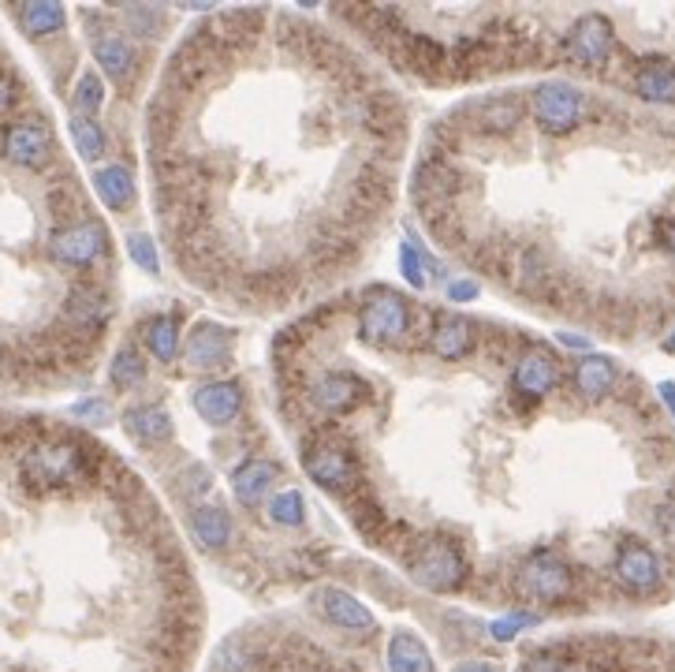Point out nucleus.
<instances>
[{
    "label": "nucleus",
    "mask_w": 675,
    "mask_h": 672,
    "mask_svg": "<svg viewBox=\"0 0 675 672\" xmlns=\"http://www.w3.org/2000/svg\"><path fill=\"white\" fill-rule=\"evenodd\" d=\"M71 139H75V150L82 161H97L105 153V131L90 116H71Z\"/></svg>",
    "instance_id": "nucleus-30"
},
{
    "label": "nucleus",
    "mask_w": 675,
    "mask_h": 672,
    "mask_svg": "<svg viewBox=\"0 0 675 672\" xmlns=\"http://www.w3.org/2000/svg\"><path fill=\"white\" fill-rule=\"evenodd\" d=\"M232 344H235L232 329H221L213 322H198L187 336L184 359L190 370H206V374L209 370H224L232 362Z\"/></svg>",
    "instance_id": "nucleus-12"
},
{
    "label": "nucleus",
    "mask_w": 675,
    "mask_h": 672,
    "mask_svg": "<svg viewBox=\"0 0 675 672\" xmlns=\"http://www.w3.org/2000/svg\"><path fill=\"white\" fill-rule=\"evenodd\" d=\"M15 105H20V86H15L4 71H0V120H4Z\"/></svg>",
    "instance_id": "nucleus-39"
},
{
    "label": "nucleus",
    "mask_w": 675,
    "mask_h": 672,
    "mask_svg": "<svg viewBox=\"0 0 675 672\" xmlns=\"http://www.w3.org/2000/svg\"><path fill=\"white\" fill-rule=\"evenodd\" d=\"M108 381H113L120 393H131V389H139L142 381H146V362H142L139 351L131 348V344L116 351L113 367H108Z\"/></svg>",
    "instance_id": "nucleus-28"
},
{
    "label": "nucleus",
    "mask_w": 675,
    "mask_h": 672,
    "mask_svg": "<svg viewBox=\"0 0 675 672\" xmlns=\"http://www.w3.org/2000/svg\"><path fill=\"white\" fill-rule=\"evenodd\" d=\"M127 254H131V262L142 266L146 274H153V277L161 274V262H158V251H153L150 235H131V240H127Z\"/></svg>",
    "instance_id": "nucleus-34"
},
{
    "label": "nucleus",
    "mask_w": 675,
    "mask_h": 672,
    "mask_svg": "<svg viewBox=\"0 0 675 672\" xmlns=\"http://www.w3.org/2000/svg\"><path fill=\"white\" fill-rule=\"evenodd\" d=\"M124 430L139 444H164L172 441V415L161 404H139L124 415Z\"/></svg>",
    "instance_id": "nucleus-20"
},
{
    "label": "nucleus",
    "mask_w": 675,
    "mask_h": 672,
    "mask_svg": "<svg viewBox=\"0 0 675 672\" xmlns=\"http://www.w3.org/2000/svg\"><path fill=\"white\" fill-rule=\"evenodd\" d=\"M556 381H560V359H556L549 348H537L534 344V348H526L523 356H519L512 385L523 399L549 396L556 389Z\"/></svg>",
    "instance_id": "nucleus-13"
},
{
    "label": "nucleus",
    "mask_w": 675,
    "mask_h": 672,
    "mask_svg": "<svg viewBox=\"0 0 675 672\" xmlns=\"http://www.w3.org/2000/svg\"><path fill=\"white\" fill-rule=\"evenodd\" d=\"M478 325L467 322V317H459V314H441L433 322V329H430V340H426V348L433 351L437 359H444V362H455V359H463L467 351L474 348V340H478Z\"/></svg>",
    "instance_id": "nucleus-16"
},
{
    "label": "nucleus",
    "mask_w": 675,
    "mask_h": 672,
    "mask_svg": "<svg viewBox=\"0 0 675 672\" xmlns=\"http://www.w3.org/2000/svg\"><path fill=\"white\" fill-rule=\"evenodd\" d=\"M410 333V306L388 288H373L359 306V336L373 348H396Z\"/></svg>",
    "instance_id": "nucleus-3"
},
{
    "label": "nucleus",
    "mask_w": 675,
    "mask_h": 672,
    "mask_svg": "<svg viewBox=\"0 0 675 672\" xmlns=\"http://www.w3.org/2000/svg\"><path fill=\"white\" fill-rule=\"evenodd\" d=\"M656 240H661V247L675 258V221H661V224H656Z\"/></svg>",
    "instance_id": "nucleus-41"
},
{
    "label": "nucleus",
    "mask_w": 675,
    "mask_h": 672,
    "mask_svg": "<svg viewBox=\"0 0 675 672\" xmlns=\"http://www.w3.org/2000/svg\"><path fill=\"white\" fill-rule=\"evenodd\" d=\"M563 49H568V57L579 63V68H605L608 57H613L616 49V34H613V23H608V15L601 12H586L579 15L568 34V42H563Z\"/></svg>",
    "instance_id": "nucleus-9"
},
{
    "label": "nucleus",
    "mask_w": 675,
    "mask_h": 672,
    "mask_svg": "<svg viewBox=\"0 0 675 672\" xmlns=\"http://www.w3.org/2000/svg\"><path fill=\"white\" fill-rule=\"evenodd\" d=\"M71 105H75V116H90V120H94V113L105 105V86L94 71H82L79 76L75 90H71Z\"/></svg>",
    "instance_id": "nucleus-31"
},
{
    "label": "nucleus",
    "mask_w": 675,
    "mask_h": 672,
    "mask_svg": "<svg viewBox=\"0 0 675 672\" xmlns=\"http://www.w3.org/2000/svg\"><path fill=\"white\" fill-rule=\"evenodd\" d=\"M45 202H49V213L57 217V221H71V217L86 213V198L79 195V187H75V179H71V176H63L60 184H53ZM71 224H75V221H71Z\"/></svg>",
    "instance_id": "nucleus-29"
},
{
    "label": "nucleus",
    "mask_w": 675,
    "mask_h": 672,
    "mask_svg": "<svg viewBox=\"0 0 675 672\" xmlns=\"http://www.w3.org/2000/svg\"><path fill=\"white\" fill-rule=\"evenodd\" d=\"M12 15H15V23L23 26V34H31V38L60 34L63 23H68V12H63L60 4H20Z\"/></svg>",
    "instance_id": "nucleus-26"
},
{
    "label": "nucleus",
    "mask_w": 675,
    "mask_h": 672,
    "mask_svg": "<svg viewBox=\"0 0 675 672\" xmlns=\"http://www.w3.org/2000/svg\"><path fill=\"white\" fill-rule=\"evenodd\" d=\"M664 351H675V333L668 336V340H664Z\"/></svg>",
    "instance_id": "nucleus-45"
},
{
    "label": "nucleus",
    "mask_w": 675,
    "mask_h": 672,
    "mask_svg": "<svg viewBox=\"0 0 675 672\" xmlns=\"http://www.w3.org/2000/svg\"><path fill=\"white\" fill-rule=\"evenodd\" d=\"M560 340L568 344V348H586V340H582V336H571V333H560Z\"/></svg>",
    "instance_id": "nucleus-44"
},
{
    "label": "nucleus",
    "mask_w": 675,
    "mask_h": 672,
    "mask_svg": "<svg viewBox=\"0 0 675 672\" xmlns=\"http://www.w3.org/2000/svg\"><path fill=\"white\" fill-rule=\"evenodd\" d=\"M407 571L433 594H455L467 583V557L452 538H422L407 557Z\"/></svg>",
    "instance_id": "nucleus-2"
},
{
    "label": "nucleus",
    "mask_w": 675,
    "mask_h": 672,
    "mask_svg": "<svg viewBox=\"0 0 675 672\" xmlns=\"http://www.w3.org/2000/svg\"><path fill=\"white\" fill-rule=\"evenodd\" d=\"M534 624H537L534 613H508V616H500V621H492L489 635L497 642H508V639H515V635L523 632V628H534Z\"/></svg>",
    "instance_id": "nucleus-36"
},
{
    "label": "nucleus",
    "mask_w": 675,
    "mask_h": 672,
    "mask_svg": "<svg viewBox=\"0 0 675 672\" xmlns=\"http://www.w3.org/2000/svg\"><path fill=\"white\" fill-rule=\"evenodd\" d=\"M190 531L202 549H224L232 542V515L221 505H202L190 515Z\"/></svg>",
    "instance_id": "nucleus-23"
},
{
    "label": "nucleus",
    "mask_w": 675,
    "mask_h": 672,
    "mask_svg": "<svg viewBox=\"0 0 675 672\" xmlns=\"http://www.w3.org/2000/svg\"><path fill=\"white\" fill-rule=\"evenodd\" d=\"M280 483V467L272 460H246L232 475V494L243 508H258Z\"/></svg>",
    "instance_id": "nucleus-17"
},
{
    "label": "nucleus",
    "mask_w": 675,
    "mask_h": 672,
    "mask_svg": "<svg viewBox=\"0 0 675 672\" xmlns=\"http://www.w3.org/2000/svg\"><path fill=\"white\" fill-rule=\"evenodd\" d=\"M139 336H142V344H146V351H150V356L158 359V362H172V359L179 356V322L172 314L146 317Z\"/></svg>",
    "instance_id": "nucleus-22"
},
{
    "label": "nucleus",
    "mask_w": 675,
    "mask_h": 672,
    "mask_svg": "<svg viewBox=\"0 0 675 672\" xmlns=\"http://www.w3.org/2000/svg\"><path fill=\"white\" fill-rule=\"evenodd\" d=\"M616 385V362L605 356H582L574 367V389L586 399H605Z\"/></svg>",
    "instance_id": "nucleus-21"
},
{
    "label": "nucleus",
    "mask_w": 675,
    "mask_h": 672,
    "mask_svg": "<svg viewBox=\"0 0 675 672\" xmlns=\"http://www.w3.org/2000/svg\"><path fill=\"white\" fill-rule=\"evenodd\" d=\"M519 120H523V105H519V97L512 94L489 97V102L478 105V116H474V124L486 135H508Z\"/></svg>",
    "instance_id": "nucleus-25"
},
{
    "label": "nucleus",
    "mask_w": 675,
    "mask_h": 672,
    "mask_svg": "<svg viewBox=\"0 0 675 672\" xmlns=\"http://www.w3.org/2000/svg\"><path fill=\"white\" fill-rule=\"evenodd\" d=\"M127 26H131L139 38H158L161 34V12L158 8H127Z\"/></svg>",
    "instance_id": "nucleus-35"
},
{
    "label": "nucleus",
    "mask_w": 675,
    "mask_h": 672,
    "mask_svg": "<svg viewBox=\"0 0 675 672\" xmlns=\"http://www.w3.org/2000/svg\"><path fill=\"white\" fill-rule=\"evenodd\" d=\"M481 288L474 285V280H449V299L452 303H470V299H478Z\"/></svg>",
    "instance_id": "nucleus-40"
},
{
    "label": "nucleus",
    "mask_w": 675,
    "mask_h": 672,
    "mask_svg": "<svg viewBox=\"0 0 675 672\" xmlns=\"http://www.w3.org/2000/svg\"><path fill=\"white\" fill-rule=\"evenodd\" d=\"M310 399L325 415H351L354 407H362L370 399V385L359 374H351V370H333V374H322L310 385Z\"/></svg>",
    "instance_id": "nucleus-10"
},
{
    "label": "nucleus",
    "mask_w": 675,
    "mask_h": 672,
    "mask_svg": "<svg viewBox=\"0 0 675 672\" xmlns=\"http://www.w3.org/2000/svg\"><path fill=\"white\" fill-rule=\"evenodd\" d=\"M635 90L638 97L656 105H675V63L664 57H650L638 63L635 71Z\"/></svg>",
    "instance_id": "nucleus-19"
},
{
    "label": "nucleus",
    "mask_w": 675,
    "mask_h": 672,
    "mask_svg": "<svg viewBox=\"0 0 675 672\" xmlns=\"http://www.w3.org/2000/svg\"><path fill=\"white\" fill-rule=\"evenodd\" d=\"M0 150H4V158L12 165L38 172V169H49L53 158H57V135H53V127L45 120L31 116V120H15L4 127Z\"/></svg>",
    "instance_id": "nucleus-7"
},
{
    "label": "nucleus",
    "mask_w": 675,
    "mask_h": 672,
    "mask_svg": "<svg viewBox=\"0 0 675 672\" xmlns=\"http://www.w3.org/2000/svg\"><path fill=\"white\" fill-rule=\"evenodd\" d=\"M108 254V229L94 217H82L75 224H63L49 235V258L63 269L90 274Z\"/></svg>",
    "instance_id": "nucleus-4"
},
{
    "label": "nucleus",
    "mask_w": 675,
    "mask_h": 672,
    "mask_svg": "<svg viewBox=\"0 0 675 672\" xmlns=\"http://www.w3.org/2000/svg\"><path fill=\"white\" fill-rule=\"evenodd\" d=\"M455 672H497V665H486V661H463V665H455Z\"/></svg>",
    "instance_id": "nucleus-42"
},
{
    "label": "nucleus",
    "mask_w": 675,
    "mask_h": 672,
    "mask_svg": "<svg viewBox=\"0 0 675 672\" xmlns=\"http://www.w3.org/2000/svg\"><path fill=\"white\" fill-rule=\"evenodd\" d=\"M531 108L545 135H571L586 116V94L571 83H542L534 86Z\"/></svg>",
    "instance_id": "nucleus-6"
},
{
    "label": "nucleus",
    "mask_w": 675,
    "mask_h": 672,
    "mask_svg": "<svg viewBox=\"0 0 675 672\" xmlns=\"http://www.w3.org/2000/svg\"><path fill=\"white\" fill-rule=\"evenodd\" d=\"M303 467L310 471L322 489H333V494H354L362 489V471L359 460H354L351 449H344L340 441L333 438H314L303 452Z\"/></svg>",
    "instance_id": "nucleus-5"
},
{
    "label": "nucleus",
    "mask_w": 675,
    "mask_h": 672,
    "mask_svg": "<svg viewBox=\"0 0 675 672\" xmlns=\"http://www.w3.org/2000/svg\"><path fill=\"white\" fill-rule=\"evenodd\" d=\"M515 590L531 602H563L574 590V571L556 553H534L515 576Z\"/></svg>",
    "instance_id": "nucleus-8"
},
{
    "label": "nucleus",
    "mask_w": 675,
    "mask_h": 672,
    "mask_svg": "<svg viewBox=\"0 0 675 672\" xmlns=\"http://www.w3.org/2000/svg\"><path fill=\"white\" fill-rule=\"evenodd\" d=\"M71 415L82 422H105L108 419V404L102 396H90V399H82V404L71 407Z\"/></svg>",
    "instance_id": "nucleus-38"
},
{
    "label": "nucleus",
    "mask_w": 675,
    "mask_h": 672,
    "mask_svg": "<svg viewBox=\"0 0 675 672\" xmlns=\"http://www.w3.org/2000/svg\"><path fill=\"white\" fill-rule=\"evenodd\" d=\"M399 274L410 288H426V254L415 240L399 243Z\"/></svg>",
    "instance_id": "nucleus-33"
},
{
    "label": "nucleus",
    "mask_w": 675,
    "mask_h": 672,
    "mask_svg": "<svg viewBox=\"0 0 675 672\" xmlns=\"http://www.w3.org/2000/svg\"><path fill=\"white\" fill-rule=\"evenodd\" d=\"M388 669L392 672H433V658L415 632H396L388 639Z\"/></svg>",
    "instance_id": "nucleus-24"
},
{
    "label": "nucleus",
    "mask_w": 675,
    "mask_h": 672,
    "mask_svg": "<svg viewBox=\"0 0 675 672\" xmlns=\"http://www.w3.org/2000/svg\"><path fill=\"white\" fill-rule=\"evenodd\" d=\"M317 605L336 628L344 632H373V613L362 602H354L348 590L340 587H322L317 590Z\"/></svg>",
    "instance_id": "nucleus-18"
},
{
    "label": "nucleus",
    "mask_w": 675,
    "mask_h": 672,
    "mask_svg": "<svg viewBox=\"0 0 675 672\" xmlns=\"http://www.w3.org/2000/svg\"><path fill=\"white\" fill-rule=\"evenodd\" d=\"M519 672H574V669L563 658H556V653H531Z\"/></svg>",
    "instance_id": "nucleus-37"
},
{
    "label": "nucleus",
    "mask_w": 675,
    "mask_h": 672,
    "mask_svg": "<svg viewBox=\"0 0 675 672\" xmlns=\"http://www.w3.org/2000/svg\"><path fill=\"white\" fill-rule=\"evenodd\" d=\"M613 571H616L619 587L631 590V594H650V590L661 583V560H656V553L638 538H627L624 546L616 549Z\"/></svg>",
    "instance_id": "nucleus-11"
},
{
    "label": "nucleus",
    "mask_w": 675,
    "mask_h": 672,
    "mask_svg": "<svg viewBox=\"0 0 675 672\" xmlns=\"http://www.w3.org/2000/svg\"><path fill=\"white\" fill-rule=\"evenodd\" d=\"M269 520H272V523H280V526H303V520H306L303 494H299V489H284V494L272 497V505H269Z\"/></svg>",
    "instance_id": "nucleus-32"
},
{
    "label": "nucleus",
    "mask_w": 675,
    "mask_h": 672,
    "mask_svg": "<svg viewBox=\"0 0 675 672\" xmlns=\"http://www.w3.org/2000/svg\"><path fill=\"white\" fill-rule=\"evenodd\" d=\"M190 404L209 426H228L243 412V385L240 381H209V385L195 389Z\"/></svg>",
    "instance_id": "nucleus-14"
},
{
    "label": "nucleus",
    "mask_w": 675,
    "mask_h": 672,
    "mask_svg": "<svg viewBox=\"0 0 675 672\" xmlns=\"http://www.w3.org/2000/svg\"><path fill=\"white\" fill-rule=\"evenodd\" d=\"M661 396H664V404H668V412L675 415V381H661Z\"/></svg>",
    "instance_id": "nucleus-43"
},
{
    "label": "nucleus",
    "mask_w": 675,
    "mask_h": 672,
    "mask_svg": "<svg viewBox=\"0 0 675 672\" xmlns=\"http://www.w3.org/2000/svg\"><path fill=\"white\" fill-rule=\"evenodd\" d=\"M94 60L102 63V71L108 79H113L116 86H127L135 79V45L124 38L120 31H113V26H102V31H94Z\"/></svg>",
    "instance_id": "nucleus-15"
},
{
    "label": "nucleus",
    "mask_w": 675,
    "mask_h": 672,
    "mask_svg": "<svg viewBox=\"0 0 675 672\" xmlns=\"http://www.w3.org/2000/svg\"><path fill=\"white\" fill-rule=\"evenodd\" d=\"M105 449L79 441V438H45L20 456V478L31 494H53L90 478H102Z\"/></svg>",
    "instance_id": "nucleus-1"
},
{
    "label": "nucleus",
    "mask_w": 675,
    "mask_h": 672,
    "mask_svg": "<svg viewBox=\"0 0 675 672\" xmlns=\"http://www.w3.org/2000/svg\"><path fill=\"white\" fill-rule=\"evenodd\" d=\"M94 190L102 195V202L108 210H124L127 202L135 198V184H131V172L127 165H105L94 172Z\"/></svg>",
    "instance_id": "nucleus-27"
}]
</instances>
